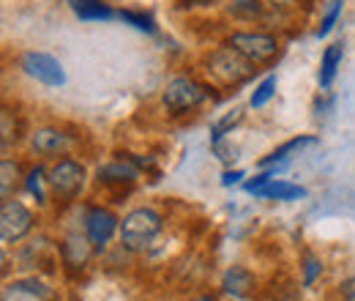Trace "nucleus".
I'll return each mask as SVG.
<instances>
[{
    "label": "nucleus",
    "instance_id": "1",
    "mask_svg": "<svg viewBox=\"0 0 355 301\" xmlns=\"http://www.w3.org/2000/svg\"><path fill=\"white\" fill-rule=\"evenodd\" d=\"M159 233H162V216L150 209H137L121 222V238L129 250H145Z\"/></svg>",
    "mask_w": 355,
    "mask_h": 301
},
{
    "label": "nucleus",
    "instance_id": "2",
    "mask_svg": "<svg viewBox=\"0 0 355 301\" xmlns=\"http://www.w3.org/2000/svg\"><path fill=\"white\" fill-rule=\"evenodd\" d=\"M254 66L243 52H238L235 47H224L219 52L211 55V72L214 77H219L227 86H235V83H243L254 74Z\"/></svg>",
    "mask_w": 355,
    "mask_h": 301
},
{
    "label": "nucleus",
    "instance_id": "3",
    "mask_svg": "<svg viewBox=\"0 0 355 301\" xmlns=\"http://www.w3.org/2000/svg\"><path fill=\"white\" fill-rule=\"evenodd\" d=\"M205 88L197 86L194 80H186V77H175L173 83H167L164 88V107L170 110V113H186V110H194V107H200L202 101H205Z\"/></svg>",
    "mask_w": 355,
    "mask_h": 301
},
{
    "label": "nucleus",
    "instance_id": "4",
    "mask_svg": "<svg viewBox=\"0 0 355 301\" xmlns=\"http://www.w3.org/2000/svg\"><path fill=\"white\" fill-rule=\"evenodd\" d=\"M31 227H33V216L22 203H17V200L3 203V211H0V238H3V244L19 241L22 236L31 233Z\"/></svg>",
    "mask_w": 355,
    "mask_h": 301
},
{
    "label": "nucleus",
    "instance_id": "5",
    "mask_svg": "<svg viewBox=\"0 0 355 301\" xmlns=\"http://www.w3.org/2000/svg\"><path fill=\"white\" fill-rule=\"evenodd\" d=\"M49 186L55 189V195L71 200L74 195H80V189L85 186V168L74 159H63L49 170Z\"/></svg>",
    "mask_w": 355,
    "mask_h": 301
},
{
    "label": "nucleus",
    "instance_id": "6",
    "mask_svg": "<svg viewBox=\"0 0 355 301\" xmlns=\"http://www.w3.org/2000/svg\"><path fill=\"white\" fill-rule=\"evenodd\" d=\"M22 69H25L33 80H39V83H44V86H49V88L66 86V72H63V66H60L52 55H46V52H25V55H22Z\"/></svg>",
    "mask_w": 355,
    "mask_h": 301
},
{
    "label": "nucleus",
    "instance_id": "7",
    "mask_svg": "<svg viewBox=\"0 0 355 301\" xmlns=\"http://www.w3.org/2000/svg\"><path fill=\"white\" fill-rule=\"evenodd\" d=\"M230 47H235L238 52H243L252 63H268L276 52H279V44L273 36H266V33H235L230 39Z\"/></svg>",
    "mask_w": 355,
    "mask_h": 301
},
{
    "label": "nucleus",
    "instance_id": "8",
    "mask_svg": "<svg viewBox=\"0 0 355 301\" xmlns=\"http://www.w3.org/2000/svg\"><path fill=\"white\" fill-rule=\"evenodd\" d=\"M118 230V219L107 209H90L88 214V241L93 247H104Z\"/></svg>",
    "mask_w": 355,
    "mask_h": 301
},
{
    "label": "nucleus",
    "instance_id": "9",
    "mask_svg": "<svg viewBox=\"0 0 355 301\" xmlns=\"http://www.w3.org/2000/svg\"><path fill=\"white\" fill-rule=\"evenodd\" d=\"M6 301H55V293L39 279H19L8 285Z\"/></svg>",
    "mask_w": 355,
    "mask_h": 301
},
{
    "label": "nucleus",
    "instance_id": "10",
    "mask_svg": "<svg viewBox=\"0 0 355 301\" xmlns=\"http://www.w3.org/2000/svg\"><path fill=\"white\" fill-rule=\"evenodd\" d=\"M254 197H266V200H298V197H306V189H301V186H295L290 181L270 178L268 184H263L254 192Z\"/></svg>",
    "mask_w": 355,
    "mask_h": 301
},
{
    "label": "nucleus",
    "instance_id": "11",
    "mask_svg": "<svg viewBox=\"0 0 355 301\" xmlns=\"http://www.w3.org/2000/svg\"><path fill=\"white\" fill-rule=\"evenodd\" d=\"M69 145H71V140L58 129H39L33 134V148L39 154H46V156L63 154V151H69Z\"/></svg>",
    "mask_w": 355,
    "mask_h": 301
},
{
    "label": "nucleus",
    "instance_id": "12",
    "mask_svg": "<svg viewBox=\"0 0 355 301\" xmlns=\"http://www.w3.org/2000/svg\"><path fill=\"white\" fill-rule=\"evenodd\" d=\"M342 55H345V47H342V42L325 47V52H322V63H320V86H322V88H331L334 77H336V72H339Z\"/></svg>",
    "mask_w": 355,
    "mask_h": 301
},
{
    "label": "nucleus",
    "instance_id": "13",
    "mask_svg": "<svg viewBox=\"0 0 355 301\" xmlns=\"http://www.w3.org/2000/svg\"><path fill=\"white\" fill-rule=\"evenodd\" d=\"M71 8L80 19H88V22H101L115 17V11L101 0H71Z\"/></svg>",
    "mask_w": 355,
    "mask_h": 301
},
{
    "label": "nucleus",
    "instance_id": "14",
    "mask_svg": "<svg viewBox=\"0 0 355 301\" xmlns=\"http://www.w3.org/2000/svg\"><path fill=\"white\" fill-rule=\"evenodd\" d=\"M306 145H317V137H295V140L284 143L279 151H273L268 159H263V165L266 168H270V165H287L290 162V154H295V151H301Z\"/></svg>",
    "mask_w": 355,
    "mask_h": 301
},
{
    "label": "nucleus",
    "instance_id": "15",
    "mask_svg": "<svg viewBox=\"0 0 355 301\" xmlns=\"http://www.w3.org/2000/svg\"><path fill=\"white\" fill-rule=\"evenodd\" d=\"M98 178L101 181H134L137 178V165H134L132 159H118V162L101 168Z\"/></svg>",
    "mask_w": 355,
    "mask_h": 301
},
{
    "label": "nucleus",
    "instance_id": "16",
    "mask_svg": "<svg viewBox=\"0 0 355 301\" xmlns=\"http://www.w3.org/2000/svg\"><path fill=\"white\" fill-rule=\"evenodd\" d=\"M249 288H252V274H249L246 268H232V271H227V277H224V291H227V293H232V296H246Z\"/></svg>",
    "mask_w": 355,
    "mask_h": 301
},
{
    "label": "nucleus",
    "instance_id": "17",
    "mask_svg": "<svg viewBox=\"0 0 355 301\" xmlns=\"http://www.w3.org/2000/svg\"><path fill=\"white\" fill-rule=\"evenodd\" d=\"M241 118H243V110H232V113H227L222 121H216L214 127H211V137H214V143H219L227 131L232 129V127H238L241 124Z\"/></svg>",
    "mask_w": 355,
    "mask_h": 301
},
{
    "label": "nucleus",
    "instance_id": "18",
    "mask_svg": "<svg viewBox=\"0 0 355 301\" xmlns=\"http://www.w3.org/2000/svg\"><path fill=\"white\" fill-rule=\"evenodd\" d=\"M0 170H3V186H0V195H3V200H8L11 189L17 186V175H19V168H17V162H11V159H3V162H0Z\"/></svg>",
    "mask_w": 355,
    "mask_h": 301
},
{
    "label": "nucleus",
    "instance_id": "19",
    "mask_svg": "<svg viewBox=\"0 0 355 301\" xmlns=\"http://www.w3.org/2000/svg\"><path fill=\"white\" fill-rule=\"evenodd\" d=\"M273 93H276V77H266V80L260 83V88L254 90V96H252V107H254V110L266 107Z\"/></svg>",
    "mask_w": 355,
    "mask_h": 301
},
{
    "label": "nucleus",
    "instance_id": "20",
    "mask_svg": "<svg viewBox=\"0 0 355 301\" xmlns=\"http://www.w3.org/2000/svg\"><path fill=\"white\" fill-rule=\"evenodd\" d=\"M230 11L235 14V17H260V11H263V6H260V0H232L230 3Z\"/></svg>",
    "mask_w": 355,
    "mask_h": 301
},
{
    "label": "nucleus",
    "instance_id": "21",
    "mask_svg": "<svg viewBox=\"0 0 355 301\" xmlns=\"http://www.w3.org/2000/svg\"><path fill=\"white\" fill-rule=\"evenodd\" d=\"M339 14H342V0H334V3H331V8L325 11V19H322L320 31H317V36H320V39H325V36H328V33L334 31V25H336Z\"/></svg>",
    "mask_w": 355,
    "mask_h": 301
},
{
    "label": "nucleus",
    "instance_id": "22",
    "mask_svg": "<svg viewBox=\"0 0 355 301\" xmlns=\"http://www.w3.org/2000/svg\"><path fill=\"white\" fill-rule=\"evenodd\" d=\"M42 175H44V170L42 168H36V170L28 175V181H25V186H28V192L39 200V203H44L46 197H44V189H42Z\"/></svg>",
    "mask_w": 355,
    "mask_h": 301
},
{
    "label": "nucleus",
    "instance_id": "23",
    "mask_svg": "<svg viewBox=\"0 0 355 301\" xmlns=\"http://www.w3.org/2000/svg\"><path fill=\"white\" fill-rule=\"evenodd\" d=\"M121 19L132 22L134 28H139V31H148V33H153V19H150L148 14H134V11H121Z\"/></svg>",
    "mask_w": 355,
    "mask_h": 301
},
{
    "label": "nucleus",
    "instance_id": "24",
    "mask_svg": "<svg viewBox=\"0 0 355 301\" xmlns=\"http://www.w3.org/2000/svg\"><path fill=\"white\" fill-rule=\"evenodd\" d=\"M3 148H8L11 145V140H17V134H14V121H11V110H3Z\"/></svg>",
    "mask_w": 355,
    "mask_h": 301
},
{
    "label": "nucleus",
    "instance_id": "25",
    "mask_svg": "<svg viewBox=\"0 0 355 301\" xmlns=\"http://www.w3.org/2000/svg\"><path fill=\"white\" fill-rule=\"evenodd\" d=\"M317 274H322V263L309 255V258H306V279H304V282H306V285H311Z\"/></svg>",
    "mask_w": 355,
    "mask_h": 301
},
{
    "label": "nucleus",
    "instance_id": "26",
    "mask_svg": "<svg viewBox=\"0 0 355 301\" xmlns=\"http://www.w3.org/2000/svg\"><path fill=\"white\" fill-rule=\"evenodd\" d=\"M342 296L347 301H355V277L353 279H347L345 285H342Z\"/></svg>",
    "mask_w": 355,
    "mask_h": 301
},
{
    "label": "nucleus",
    "instance_id": "27",
    "mask_svg": "<svg viewBox=\"0 0 355 301\" xmlns=\"http://www.w3.org/2000/svg\"><path fill=\"white\" fill-rule=\"evenodd\" d=\"M241 178H243V172H241V170H235V172H224V175H222V184H224V186H232V184H238Z\"/></svg>",
    "mask_w": 355,
    "mask_h": 301
},
{
    "label": "nucleus",
    "instance_id": "28",
    "mask_svg": "<svg viewBox=\"0 0 355 301\" xmlns=\"http://www.w3.org/2000/svg\"><path fill=\"white\" fill-rule=\"evenodd\" d=\"M219 0H186V6H194V8H205V6H214Z\"/></svg>",
    "mask_w": 355,
    "mask_h": 301
},
{
    "label": "nucleus",
    "instance_id": "29",
    "mask_svg": "<svg viewBox=\"0 0 355 301\" xmlns=\"http://www.w3.org/2000/svg\"><path fill=\"white\" fill-rule=\"evenodd\" d=\"M268 3H273V6H290L293 0H268Z\"/></svg>",
    "mask_w": 355,
    "mask_h": 301
},
{
    "label": "nucleus",
    "instance_id": "30",
    "mask_svg": "<svg viewBox=\"0 0 355 301\" xmlns=\"http://www.w3.org/2000/svg\"><path fill=\"white\" fill-rule=\"evenodd\" d=\"M197 301H216L214 296H202V299H197Z\"/></svg>",
    "mask_w": 355,
    "mask_h": 301
}]
</instances>
